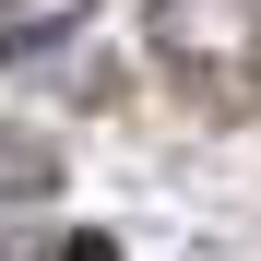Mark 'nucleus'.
I'll return each instance as SVG.
<instances>
[{"label":"nucleus","instance_id":"nucleus-1","mask_svg":"<svg viewBox=\"0 0 261 261\" xmlns=\"http://www.w3.org/2000/svg\"><path fill=\"white\" fill-rule=\"evenodd\" d=\"M154 60L202 107H249L261 95V0H154Z\"/></svg>","mask_w":261,"mask_h":261},{"label":"nucleus","instance_id":"nucleus-2","mask_svg":"<svg viewBox=\"0 0 261 261\" xmlns=\"http://www.w3.org/2000/svg\"><path fill=\"white\" fill-rule=\"evenodd\" d=\"M60 190V154L24 143V130H0V202H48Z\"/></svg>","mask_w":261,"mask_h":261},{"label":"nucleus","instance_id":"nucleus-3","mask_svg":"<svg viewBox=\"0 0 261 261\" xmlns=\"http://www.w3.org/2000/svg\"><path fill=\"white\" fill-rule=\"evenodd\" d=\"M71 12H83V0H0V48H24V60H36Z\"/></svg>","mask_w":261,"mask_h":261},{"label":"nucleus","instance_id":"nucleus-4","mask_svg":"<svg viewBox=\"0 0 261 261\" xmlns=\"http://www.w3.org/2000/svg\"><path fill=\"white\" fill-rule=\"evenodd\" d=\"M60 261H119V249H107V238H71V249H60Z\"/></svg>","mask_w":261,"mask_h":261}]
</instances>
